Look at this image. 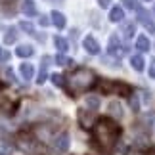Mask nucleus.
I'll use <instances>...</instances> for the list:
<instances>
[{
  "label": "nucleus",
  "mask_w": 155,
  "mask_h": 155,
  "mask_svg": "<svg viewBox=\"0 0 155 155\" xmlns=\"http://www.w3.org/2000/svg\"><path fill=\"white\" fill-rule=\"evenodd\" d=\"M92 132V140L102 147L104 151H111L115 147L119 134H121V127L117 124V121H113L109 117H102L98 121H94V124L90 127Z\"/></svg>",
  "instance_id": "obj_1"
},
{
  "label": "nucleus",
  "mask_w": 155,
  "mask_h": 155,
  "mask_svg": "<svg viewBox=\"0 0 155 155\" xmlns=\"http://www.w3.org/2000/svg\"><path fill=\"white\" fill-rule=\"evenodd\" d=\"M96 73L92 69H86V67H79L75 69L73 73L67 77V90H69V96H77V94H82L86 90L96 86Z\"/></svg>",
  "instance_id": "obj_2"
},
{
  "label": "nucleus",
  "mask_w": 155,
  "mask_h": 155,
  "mask_svg": "<svg viewBox=\"0 0 155 155\" xmlns=\"http://www.w3.org/2000/svg\"><path fill=\"white\" fill-rule=\"evenodd\" d=\"M102 94H119V96H130L132 88L124 82H115V81H100L96 82Z\"/></svg>",
  "instance_id": "obj_3"
},
{
  "label": "nucleus",
  "mask_w": 155,
  "mask_h": 155,
  "mask_svg": "<svg viewBox=\"0 0 155 155\" xmlns=\"http://www.w3.org/2000/svg\"><path fill=\"white\" fill-rule=\"evenodd\" d=\"M54 147L58 151H67L69 150V134L67 132H61L54 138Z\"/></svg>",
  "instance_id": "obj_4"
},
{
  "label": "nucleus",
  "mask_w": 155,
  "mask_h": 155,
  "mask_svg": "<svg viewBox=\"0 0 155 155\" xmlns=\"http://www.w3.org/2000/svg\"><path fill=\"white\" fill-rule=\"evenodd\" d=\"M82 46H84V50L88 54H92V56L100 54V44H98V40L94 38V37H86L84 40H82Z\"/></svg>",
  "instance_id": "obj_5"
},
{
  "label": "nucleus",
  "mask_w": 155,
  "mask_h": 155,
  "mask_svg": "<svg viewBox=\"0 0 155 155\" xmlns=\"http://www.w3.org/2000/svg\"><path fill=\"white\" fill-rule=\"evenodd\" d=\"M138 17H140V21H142V25H144L150 33H155V23L151 21V17L147 15V12L146 10H142V8H138Z\"/></svg>",
  "instance_id": "obj_6"
},
{
  "label": "nucleus",
  "mask_w": 155,
  "mask_h": 155,
  "mask_svg": "<svg viewBox=\"0 0 155 155\" xmlns=\"http://www.w3.org/2000/svg\"><path fill=\"white\" fill-rule=\"evenodd\" d=\"M79 121L82 127H86V128H90L92 124H94V111L90 109L88 113H84V109H81L79 111Z\"/></svg>",
  "instance_id": "obj_7"
},
{
  "label": "nucleus",
  "mask_w": 155,
  "mask_h": 155,
  "mask_svg": "<svg viewBox=\"0 0 155 155\" xmlns=\"http://www.w3.org/2000/svg\"><path fill=\"white\" fill-rule=\"evenodd\" d=\"M123 48H121V40H119L117 35H113V37L109 38V54H113V56H117V54H121Z\"/></svg>",
  "instance_id": "obj_8"
},
{
  "label": "nucleus",
  "mask_w": 155,
  "mask_h": 155,
  "mask_svg": "<svg viewBox=\"0 0 155 155\" xmlns=\"http://www.w3.org/2000/svg\"><path fill=\"white\" fill-rule=\"evenodd\" d=\"M19 73H21V77H23L25 81H31L33 75H35V69H33L31 63H21V65H19Z\"/></svg>",
  "instance_id": "obj_9"
},
{
  "label": "nucleus",
  "mask_w": 155,
  "mask_h": 155,
  "mask_svg": "<svg viewBox=\"0 0 155 155\" xmlns=\"http://www.w3.org/2000/svg\"><path fill=\"white\" fill-rule=\"evenodd\" d=\"M21 10H23V14L29 15V17H33V15H37V6H35L33 0H25V2L21 4Z\"/></svg>",
  "instance_id": "obj_10"
},
{
  "label": "nucleus",
  "mask_w": 155,
  "mask_h": 155,
  "mask_svg": "<svg viewBox=\"0 0 155 155\" xmlns=\"http://www.w3.org/2000/svg\"><path fill=\"white\" fill-rule=\"evenodd\" d=\"M33 46L31 44H21V46H17V50H15V54L19 58H31L33 56Z\"/></svg>",
  "instance_id": "obj_11"
},
{
  "label": "nucleus",
  "mask_w": 155,
  "mask_h": 155,
  "mask_svg": "<svg viewBox=\"0 0 155 155\" xmlns=\"http://www.w3.org/2000/svg\"><path fill=\"white\" fill-rule=\"evenodd\" d=\"M123 17H124V12H123V8H119V6H115V8H111V12H109V19H111L113 23H119V21H123Z\"/></svg>",
  "instance_id": "obj_12"
},
{
  "label": "nucleus",
  "mask_w": 155,
  "mask_h": 155,
  "mask_svg": "<svg viewBox=\"0 0 155 155\" xmlns=\"http://www.w3.org/2000/svg\"><path fill=\"white\" fill-rule=\"evenodd\" d=\"M52 21H54V25H56L58 29L65 27V15L61 14V12H52Z\"/></svg>",
  "instance_id": "obj_13"
},
{
  "label": "nucleus",
  "mask_w": 155,
  "mask_h": 155,
  "mask_svg": "<svg viewBox=\"0 0 155 155\" xmlns=\"http://www.w3.org/2000/svg\"><path fill=\"white\" fill-rule=\"evenodd\" d=\"M136 48H138L140 52H147L151 48V42L147 37H138V40H136Z\"/></svg>",
  "instance_id": "obj_14"
},
{
  "label": "nucleus",
  "mask_w": 155,
  "mask_h": 155,
  "mask_svg": "<svg viewBox=\"0 0 155 155\" xmlns=\"http://www.w3.org/2000/svg\"><path fill=\"white\" fill-rule=\"evenodd\" d=\"M17 40V29L15 27H10L8 31H6V35H4V42L6 44H14Z\"/></svg>",
  "instance_id": "obj_15"
},
{
  "label": "nucleus",
  "mask_w": 155,
  "mask_h": 155,
  "mask_svg": "<svg viewBox=\"0 0 155 155\" xmlns=\"http://www.w3.org/2000/svg\"><path fill=\"white\" fill-rule=\"evenodd\" d=\"M144 63H146V61H144V58L138 56V54L130 58V65H132V67H134L136 71H144Z\"/></svg>",
  "instance_id": "obj_16"
},
{
  "label": "nucleus",
  "mask_w": 155,
  "mask_h": 155,
  "mask_svg": "<svg viewBox=\"0 0 155 155\" xmlns=\"http://www.w3.org/2000/svg\"><path fill=\"white\" fill-rule=\"evenodd\" d=\"M54 46H56L59 52H67L69 42H67V40H65L63 37H56V38H54Z\"/></svg>",
  "instance_id": "obj_17"
},
{
  "label": "nucleus",
  "mask_w": 155,
  "mask_h": 155,
  "mask_svg": "<svg viewBox=\"0 0 155 155\" xmlns=\"http://www.w3.org/2000/svg\"><path fill=\"white\" fill-rule=\"evenodd\" d=\"M134 23L132 21H128V23H124V25H123V35H124V37H127V38H130V37H132V35H134Z\"/></svg>",
  "instance_id": "obj_18"
},
{
  "label": "nucleus",
  "mask_w": 155,
  "mask_h": 155,
  "mask_svg": "<svg viewBox=\"0 0 155 155\" xmlns=\"http://www.w3.org/2000/svg\"><path fill=\"white\" fill-rule=\"evenodd\" d=\"M98 105H100V98L98 96H90V98H86V107L88 109H98Z\"/></svg>",
  "instance_id": "obj_19"
},
{
  "label": "nucleus",
  "mask_w": 155,
  "mask_h": 155,
  "mask_svg": "<svg viewBox=\"0 0 155 155\" xmlns=\"http://www.w3.org/2000/svg\"><path fill=\"white\" fill-rule=\"evenodd\" d=\"M19 29H21V31H25L27 35H35V27H33V23H29V21H21L19 23Z\"/></svg>",
  "instance_id": "obj_20"
},
{
  "label": "nucleus",
  "mask_w": 155,
  "mask_h": 155,
  "mask_svg": "<svg viewBox=\"0 0 155 155\" xmlns=\"http://www.w3.org/2000/svg\"><path fill=\"white\" fill-rule=\"evenodd\" d=\"M109 113H111V115L121 117V115H123V109H121V105H119V104L113 102V104H109Z\"/></svg>",
  "instance_id": "obj_21"
},
{
  "label": "nucleus",
  "mask_w": 155,
  "mask_h": 155,
  "mask_svg": "<svg viewBox=\"0 0 155 155\" xmlns=\"http://www.w3.org/2000/svg\"><path fill=\"white\" fill-rule=\"evenodd\" d=\"M52 82L56 86H59V88H63L65 86V81H63V77L61 75H52Z\"/></svg>",
  "instance_id": "obj_22"
},
{
  "label": "nucleus",
  "mask_w": 155,
  "mask_h": 155,
  "mask_svg": "<svg viewBox=\"0 0 155 155\" xmlns=\"http://www.w3.org/2000/svg\"><path fill=\"white\" fill-rule=\"evenodd\" d=\"M123 4H124V8H128V10H138L140 8V4L136 2V0H123Z\"/></svg>",
  "instance_id": "obj_23"
},
{
  "label": "nucleus",
  "mask_w": 155,
  "mask_h": 155,
  "mask_svg": "<svg viewBox=\"0 0 155 155\" xmlns=\"http://www.w3.org/2000/svg\"><path fill=\"white\" fill-rule=\"evenodd\" d=\"M56 63H58V65H67V63H73V61H71V59H67L63 54H59V56H56Z\"/></svg>",
  "instance_id": "obj_24"
},
{
  "label": "nucleus",
  "mask_w": 155,
  "mask_h": 155,
  "mask_svg": "<svg viewBox=\"0 0 155 155\" xmlns=\"http://www.w3.org/2000/svg\"><path fill=\"white\" fill-rule=\"evenodd\" d=\"M130 107H132L134 111H138V107H140V102H138V98H136L134 94L130 96Z\"/></svg>",
  "instance_id": "obj_25"
},
{
  "label": "nucleus",
  "mask_w": 155,
  "mask_h": 155,
  "mask_svg": "<svg viewBox=\"0 0 155 155\" xmlns=\"http://www.w3.org/2000/svg\"><path fill=\"white\" fill-rule=\"evenodd\" d=\"M44 81H46V71H42V69H40V73H38V79H37V82H38V84H42Z\"/></svg>",
  "instance_id": "obj_26"
},
{
  "label": "nucleus",
  "mask_w": 155,
  "mask_h": 155,
  "mask_svg": "<svg viewBox=\"0 0 155 155\" xmlns=\"http://www.w3.org/2000/svg\"><path fill=\"white\" fill-rule=\"evenodd\" d=\"M150 77H151V79H155V59H153L151 65H150Z\"/></svg>",
  "instance_id": "obj_27"
},
{
  "label": "nucleus",
  "mask_w": 155,
  "mask_h": 155,
  "mask_svg": "<svg viewBox=\"0 0 155 155\" xmlns=\"http://www.w3.org/2000/svg\"><path fill=\"white\" fill-rule=\"evenodd\" d=\"M109 2H111V0H98L100 8H107V6H109Z\"/></svg>",
  "instance_id": "obj_28"
},
{
  "label": "nucleus",
  "mask_w": 155,
  "mask_h": 155,
  "mask_svg": "<svg viewBox=\"0 0 155 155\" xmlns=\"http://www.w3.org/2000/svg\"><path fill=\"white\" fill-rule=\"evenodd\" d=\"M48 23H50V21H48V17H46V15H40V25H44V27H46Z\"/></svg>",
  "instance_id": "obj_29"
},
{
  "label": "nucleus",
  "mask_w": 155,
  "mask_h": 155,
  "mask_svg": "<svg viewBox=\"0 0 155 155\" xmlns=\"http://www.w3.org/2000/svg\"><path fill=\"white\" fill-rule=\"evenodd\" d=\"M153 12H155V8H153Z\"/></svg>",
  "instance_id": "obj_30"
}]
</instances>
